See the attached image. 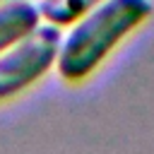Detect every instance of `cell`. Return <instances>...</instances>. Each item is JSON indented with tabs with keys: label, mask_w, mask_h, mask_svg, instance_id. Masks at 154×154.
Returning <instances> with one entry per match:
<instances>
[{
	"label": "cell",
	"mask_w": 154,
	"mask_h": 154,
	"mask_svg": "<svg viewBox=\"0 0 154 154\" xmlns=\"http://www.w3.org/2000/svg\"><path fill=\"white\" fill-rule=\"evenodd\" d=\"M60 41V26L41 22L24 38L0 51V101H7L38 82L55 65Z\"/></svg>",
	"instance_id": "7a4b0ae2"
},
{
	"label": "cell",
	"mask_w": 154,
	"mask_h": 154,
	"mask_svg": "<svg viewBox=\"0 0 154 154\" xmlns=\"http://www.w3.org/2000/svg\"><path fill=\"white\" fill-rule=\"evenodd\" d=\"M154 14V0H101L63 34L58 72L65 82L87 79L108 53Z\"/></svg>",
	"instance_id": "6da1fadb"
},
{
	"label": "cell",
	"mask_w": 154,
	"mask_h": 154,
	"mask_svg": "<svg viewBox=\"0 0 154 154\" xmlns=\"http://www.w3.org/2000/svg\"><path fill=\"white\" fill-rule=\"evenodd\" d=\"M41 10L34 0H7L0 5V51L24 38L41 24Z\"/></svg>",
	"instance_id": "3957f363"
},
{
	"label": "cell",
	"mask_w": 154,
	"mask_h": 154,
	"mask_svg": "<svg viewBox=\"0 0 154 154\" xmlns=\"http://www.w3.org/2000/svg\"><path fill=\"white\" fill-rule=\"evenodd\" d=\"M99 2L101 0H41L38 10L46 22L58 24V26H67Z\"/></svg>",
	"instance_id": "277c9868"
},
{
	"label": "cell",
	"mask_w": 154,
	"mask_h": 154,
	"mask_svg": "<svg viewBox=\"0 0 154 154\" xmlns=\"http://www.w3.org/2000/svg\"><path fill=\"white\" fill-rule=\"evenodd\" d=\"M2 2H7V0H0V5H2Z\"/></svg>",
	"instance_id": "5b68a950"
}]
</instances>
